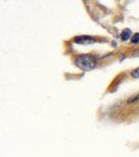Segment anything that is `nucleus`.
<instances>
[{
  "label": "nucleus",
  "instance_id": "obj_1",
  "mask_svg": "<svg viewBox=\"0 0 139 157\" xmlns=\"http://www.w3.org/2000/svg\"><path fill=\"white\" fill-rule=\"evenodd\" d=\"M74 63L80 69L84 71H90L97 65V60L92 55H80L75 58Z\"/></svg>",
  "mask_w": 139,
  "mask_h": 157
},
{
  "label": "nucleus",
  "instance_id": "obj_2",
  "mask_svg": "<svg viewBox=\"0 0 139 157\" xmlns=\"http://www.w3.org/2000/svg\"><path fill=\"white\" fill-rule=\"evenodd\" d=\"M74 42L77 43V44H84V45H87V44H91V43H95V39L91 36H77L75 37L74 39Z\"/></svg>",
  "mask_w": 139,
  "mask_h": 157
},
{
  "label": "nucleus",
  "instance_id": "obj_3",
  "mask_svg": "<svg viewBox=\"0 0 139 157\" xmlns=\"http://www.w3.org/2000/svg\"><path fill=\"white\" fill-rule=\"evenodd\" d=\"M132 32H131L130 29H125L122 33H121V35H120V38H121V40L122 41H128V40H130V39H132Z\"/></svg>",
  "mask_w": 139,
  "mask_h": 157
},
{
  "label": "nucleus",
  "instance_id": "obj_4",
  "mask_svg": "<svg viewBox=\"0 0 139 157\" xmlns=\"http://www.w3.org/2000/svg\"><path fill=\"white\" fill-rule=\"evenodd\" d=\"M131 42H132L133 44H137V43H139V33H136V34L133 35L132 39H131Z\"/></svg>",
  "mask_w": 139,
  "mask_h": 157
},
{
  "label": "nucleus",
  "instance_id": "obj_5",
  "mask_svg": "<svg viewBox=\"0 0 139 157\" xmlns=\"http://www.w3.org/2000/svg\"><path fill=\"white\" fill-rule=\"evenodd\" d=\"M132 75L135 78H139V67L138 68H136V69H134L133 70V72H132Z\"/></svg>",
  "mask_w": 139,
  "mask_h": 157
}]
</instances>
